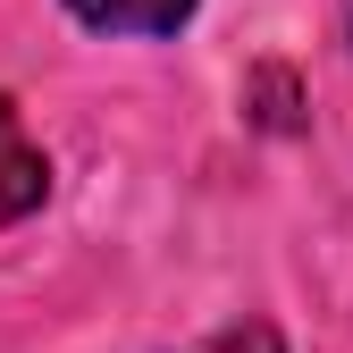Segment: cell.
Returning <instances> with one entry per match:
<instances>
[{
  "label": "cell",
  "instance_id": "6da1fadb",
  "mask_svg": "<svg viewBox=\"0 0 353 353\" xmlns=\"http://www.w3.org/2000/svg\"><path fill=\"white\" fill-rule=\"evenodd\" d=\"M194 9H202V0H68L76 26H93V34H143V42L176 34Z\"/></svg>",
  "mask_w": 353,
  "mask_h": 353
},
{
  "label": "cell",
  "instance_id": "3957f363",
  "mask_svg": "<svg viewBox=\"0 0 353 353\" xmlns=\"http://www.w3.org/2000/svg\"><path fill=\"white\" fill-rule=\"evenodd\" d=\"M17 135H26V126H17V101L0 93V143H17Z\"/></svg>",
  "mask_w": 353,
  "mask_h": 353
},
{
  "label": "cell",
  "instance_id": "7a4b0ae2",
  "mask_svg": "<svg viewBox=\"0 0 353 353\" xmlns=\"http://www.w3.org/2000/svg\"><path fill=\"white\" fill-rule=\"evenodd\" d=\"M42 194H51V160H42L34 135L0 143V228H17L26 210H42Z\"/></svg>",
  "mask_w": 353,
  "mask_h": 353
}]
</instances>
